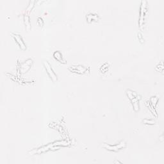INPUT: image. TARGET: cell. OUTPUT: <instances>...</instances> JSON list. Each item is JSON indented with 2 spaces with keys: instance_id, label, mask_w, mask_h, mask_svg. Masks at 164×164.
<instances>
[{
  "instance_id": "6da1fadb",
  "label": "cell",
  "mask_w": 164,
  "mask_h": 164,
  "mask_svg": "<svg viewBox=\"0 0 164 164\" xmlns=\"http://www.w3.org/2000/svg\"><path fill=\"white\" fill-rule=\"evenodd\" d=\"M126 142L124 141H121L119 144H117L116 145H108L107 144H103V146L106 148L107 149L113 151H117L118 150L122 149L124 147H126Z\"/></svg>"
},
{
  "instance_id": "277c9868",
  "label": "cell",
  "mask_w": 164,
  "mask_h": 164,
  "mask_svg": "<svg viewBox=\"0 0 164 164\" xmlns=\"http://www.w3.org/2000/svg\"><path fill=\"white\" fill-rule=\"evenodd\" d=\"M11 34H12V37H13L15 39V41H16V42L18 43V44H19L21 48L22 49H26V44H24V42L23 41L22 37H21V35H19V34L14 33H12Z\"/></svg>"
},
{
  "instance_id": "5b68a950",
  "label": "cell",
  "mask_w": 164,
  "mask_h": 164,
  "mask_svg": "<svg viewBox=\"0 0 164 164\" xmlns=\"http://www.w3.org/2000/svg\"><path fill=\"white\" fill-rule=\"evenodd\" d=\"M69 69L73 72L82 74L86 71V68L82 66H73L69 67Z\"/></svg>"
},
{
  "instance_id": "ba28073f",
  "label": "cell",
  "mask_w": 164,
  "mask_h": 164,
  "mask_svg": "<svg viewBox=\"0 0 164 164\" xmlns=\"http://www.w3.org/2000/svg\"><path fill=\"white\" fill-rule=\"evenodd\" d=\"M158 100V99L156 97H152L151 98V103L152 104L153 108H154L156 107Z\"/></svg>"
},
{
  "instance_id": "8992f818",
  "label": "cell",
  "mask_w": 164,
  "mask_h": 164,
  "mask_svg": "<svg viewBox=\"0 0 164 164\" xmlns=\"http://www.w3.org/2000/svg\"><path fill=\"white\" fill-rule=\"evenodd\" d=\"M53 56L55 57V59L57 60H58V62H60L62 63V64H65L66 63V62L64 60L63 57H62V55L60 51H55L53 54Z\"/></svg>"
},
{
  "instance_id": "9c48e42d",
  "label": "cell",
  "mask_w": 164,
  "mask_h": 164,
  "mask_svg": "<svg viewBox=\"0 0 164 164\" xmlns=\"http://www.w3.org/2000/svg\"><path fill=\"white\" fill-rule=\"evenodd\" d=\"M143 122L144 124H149V125H153L155 123L153 120H149V119H144L143 120Z\"/></svg>"
},
{
  "instance_id": "52a82bcc",
  "label": "cell",
  "mask_w": 164,
  "mask_h": 164,
  "mask_svg": "<svg viewBox=\"0 0 164 164\" xmlns=\"http://www.w3.org/2000/svg\"><path fill=\"white\" fill-rule=\"evenodd\" d=\"M32 60H27L26 62H24V64H23L22 66H21V71H22V72L24 73V69H25V67H26V71L28 70L30 66L32 65Z\"/></svg>"
},
{
  "instance_id": "7a4b0ae2",
  "label": "cell",
  "mask_w": 164,
  "mask_h": 164,
  "mask_svg": "<svg viewBox=\"0 0 164 164\" xmlns=\"http://www.w3.org/2000/svg\"><path fill=\"white\" fill-rule=\"evenodd\" d=\"M44 67L46 69V71H47L49 76H50V78H51V80L53 81L54 82L57 81V76L56 75V74L54 73L53 70L52 69V68L48 62H44Z\"/></svg>"
},
{
  "instance_id": "3957f363",
  "label": "cell",
  "mask_w": 164,
  "mask_h": 164,
  "mask_svg": "<svg viewBox=\"0 0 164 164\" xmlns=\"http://www.w3.org/2000/svg\"><path fill=\"white\" fill-rule=\"evenodd\" d=\"M146 1H142V4H141V7H140V26L141 27L142 26V23L144 19V16L146 13L147 11V5H146Z\"/></svg>"
}]
</instances>
